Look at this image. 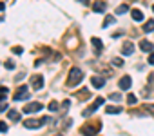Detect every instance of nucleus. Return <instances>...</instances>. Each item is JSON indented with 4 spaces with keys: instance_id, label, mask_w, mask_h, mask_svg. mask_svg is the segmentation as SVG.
I'll return each mask as SVG.
<instances>
[{
    "instance_id": "9b49d317",
    "label": "nucleus",
    "mask_w": 154,
    "mask_h": 136,
    "mask_svg": "<svg viewBox=\"0 0 154 136\" xmlns=\"http://www.w3.org/2000/svg\"><path fill=\"white\" fill-rule=\"evenodd\" d=\"M91 84H93V87L102 89V87L105 85V80H103V76H93V78H91Z\"/></svg>"
},
{
    "instance_id": "5701e85b",
    "label": "nucleus",
    "mask_w": 154,
    "mask_h": 136,
    "mask_svg": "<svg viewBox=\"0 0 154 136\" xmlns=\"http://www.w3.org/2000/svg\"><path fill=\"white\" fill-rule=\"evenodd\" d=\"M112 102H120L122 100V96H120V93H111V96H109Z\"/></svg>"
},
{
    "instance_id": "20e7f679",
    "label": "nucleus",
    "mask_w": 154,
    "mask_h": 136,
    "mask_svg": "<svg viewBox=\"0 0 154 136\" xmlns=\"http://www.w3.org/2000/svg\"><path fill=\"white\" fill-rule=\"evenodd\" d=\"M100 122L98 123H89V125H85L84 129H82V134L84 136H94V134H98L100 132Z\"/></svg>"
},
{
    "instance_id": "f3484780",
    "label": "nucleus",
    "mask_w": 154,
    "mask_h": 136,
    "mask_svg": "<svg viewBox=\"0 0 154 136\" xmlns=\"http://www.w3.org/2000/svg\"><path fill=\"white\" fill-rule=\"evenodd\" d=\"M91 42H93L94 49H98V51H102V49H103V44H102V40H100V38H96V36H94V38H91Z\"/></svg>"
},
{
    "instance_id": "39448f33",
    "label": "nucleus",
    "mask_w": 154,
    "mask_h": 136,
    "mask_svg": "<svg viewBox=\"0 0 154 136\" xmlns=\"http://www.w3.org/2000/svg\"><path fill=\"white\" fill-rule=\"evenodd\" d=\"M27 96H29L27 85H20V87L17 89V93H15V100H17V102H22V100H26Z\"/></svg>"
},
{
    "instance_id": "aec40b11",
    "label": "nucleus",
    "mask_w": 154,
    "mask_h": 136,
    "mask_svg": "<svg viewBox=\"0 0 154 136\" xmlns=\"http://www.w3.org/2000/svg\"><path fill=\"white\" fill-rule=\"evenodd\" d=\"M127 11H129V6H127V4H122V6H118V9H116L118 15H123V13H127Z\"/></svg>"
},
{
    "instance_id": "4468645a",
    "label": "nucleus",
    "mask_w": 154,
    "mask_h": 136,
    "mask_svg": "<svg viewBox=\"0 0 154 136\" xmlns=\"http://www.w3.org/2000/svg\"><path fill=\"white\" fill-rule=\"evenodd\" d=\"M8 118H9L11 122H18V120H20V113L15 111V109H11V111L8 113Z\"/></svg>"
},
{
    "instance_id": "f257e3e1",
    "label": "nucleus",
    "mask_w": 154,
    "mask_h": 136,
    "mask_svg": "<svg viewBox=\"0 0 154 136\" xmlns=\"http://www.w3.org/2000/svg\"><path fill=\"white\" fill-rule=\"evenodd\" d=\"M82 80H84V71L80 69V67H72V69L69 71V75H67V85L69 87H76Z\"/></svg>"
},
{
    "instance_id": "9d476101",
    "label": "nucleus",
    "mask_w": 154,
    "mask_h": 136,
    "mask_svg": "<svg viewBox=\"0 0 154 136\" xmlns=\"http://www.w3.org/2000/svg\"><path fill=\"white\" fill-rule=\"evenodd\" d=\"M140 49H141L143 53H150V51L154 49V44L149 42V40H141V42H140Z\"/></svg>"
},
{
    "instance_id": "c9c22d12",
    "label": "nucleus",
    "mask_w": 154,
    "mask_h": 136,
    "mask_svg": "<svg viewBox=\"0 0 154 136\" xmlns=\"http://www.w3.org/2000/svg\"><path fill=\"white\" fill-rule=\"evenodd\" d=\"M56 136H62V134H56Z\"/></svg>"
},
{
    "instance_id": "dca6fc26",
    "label": "nucleus",
    "mask_w": 154,
    "mask_h": 136,
    "mask_svg": "<svg viewBox=\"0 0 154 136\" xmlns=\"http://www.w3.org/2000/svg\"><path fill=\"white\" fill-rule=\"evenodd\" d=\"M109 114H118V113H122V107H118V105H107V109H105Z\"/></svg>"
},
{
    "instance_id": "393cba45",
    "label": "nucleus",
    "mask_w": 154,
    "mask_h": 136,
    "mask_svg": "<svg viewBox=\"0 0 154 136\" xmlns=\"http://www.w3.org/2000/svg\"><path fill=\"white\" fill-rule=\"evenodd\" d=\"M4 65H6V69H13V67H15V62H13V60H6Z\"/></svg>"
},
{
    "instance_id": "f03ea898",
    "label": "nucleus",
    "mask_w": 154,
    "mask_h": 136,
    "mask_svg": "<svg viewBox=\"0 0 154 136\" xmlns=\"http://www.w3.org/2000/svg\"><path fill=\"white\" fill-rule=\"evenodd\" d=\"M49 122V118L45 116V118H42V120H36V118H29V120H26L24 122V127L26 129H38V127H42L44 123H47Z\"/></svg>"
},
{
    "instance_id": "c85d7f7f",
    "label": "nucleus",
    "mask_w": 154,
    "mask_h": 136,
    "mask_svg": "<svg viewBox=\"0 0 154 136\" xmlns=\"http://www.w3.org/2000/svg\"><path fill=\"white\" fill-rule=\"evenodd\" d=\"M62 107H63V109H69V107H71V102H69V100H65V102L62 104Z\"/></svg>"
},
{
    "instance_id": "473e14b6",
    "label": "nucleus",
    "mask_w": 154,
    "mask_h": 136,
    "mask_svg": "<svg viewBox=\"0 0 154 136\" xmlns=\"http://www.w3.org/2000/svg\"><path fill=\"white\" fill-rule=\"evenodd\" d=\"M4 8H6V6H4L2 2H0V11H4Z\"/></svg>"
},
{
    "instance_id": "a878e982",
    "label": "nucleus",
    "mask_w": 154,
    "mask_h": 136,
    "mask_svg": "<svg viewBox=\"0 0 154 136\" xmlns=\"http://www.w3.org/2000/svg\"><path fill=\"white\" fill-rule=\"evenodd\" d=\"M13 53H15V54H22V53H24V49L17 45V47H13Z\"/></svg>"
},
{
    "instance_id": "1a4fd4ad",
    "label": "nucleus",
    "mask_w": 154,
    "mask_h": 136,
    "mask_svg": "<svg viewBox=\"0 0 154 136\" xmlns=\"http://www.w3.org/2000/svg\"><path fill=\"white\" fill-rule=\"evenodd\" d=\"M93 9H94V13H103L107 9V4L103 2V0H96V2L93 4Z\"/></svg>"
},
{
    "instance_id": "412c9836",
    "label": "nucleus",
    "mask_w": 154,
    "mask_h": 136,
    "mask_svg": "<svg viewBox=\"0 0 154 136\" xmlns=\"http://www.w3.org/2000/svg\"><path fill=\"white\" fill-rule=\"evenodd\" d=\"M47 109H49L51 113H56V111H58V102H54V100H53V102L47 105Z\"/></svg>"
},
{
    "instance_id": "2eb2a0df",
    "label": "nucleus",
    "mask_w": 154,
    "mask_h": 136,
    "mask_svg": "<svg viewBox=\"0 0 154 136\" xmlns=\"http://www.w3.org/2000/svg\"><path fill=\"white\" fill-rule=\"evenodd\" d=\"M116 20H114V17L112 15H107L105 18H103V24H102V27H109V26H112Z\"/></svg>"
},
{
    "instance_id": "cd10ccee",
    "label": "nucleus",
    "mask_w": 154,
    "mask_h": 136,
    "mask_svg": "<svg viewBox=\"0 0 154 136\" xmlns=\"http://www.w3.org/2000/svg\"><path fill=\"white\" fill-rule=\"evenodd\" d=\"M143 109H147V111H150V114H154V105L147 104V105H143Z\"/></svg>"
},
{
    "instance_id": "b1692460",
    "label": "nucleus",
    "mask_w": 154,
    "mask_h": 136,
    "mask_svg": "<svg viewBox=\"0 0 154 136\" xmlns=\"http://www.w3.org/2000/svg\"><path fill=\"white\" fill-rule=\"evenodd\" d=\"M112 65L122 67V65H123V60H122V58H112Z\"/></svg>"
},
{
    "instance_id": "c756f323",
    "label": "nucleus",
    "mask_w": 154,
    "mask_h": 136,
    "mask_svg": "<svg viewBox=\"0 0 154 136\" xmlns=\"http://www.w3.org/2000/svg\"><path fill=\"white\" fill-rule=\"evenodd\" d=\"M149 63H150V65H154V54H150V56H149Z\"/></svg>"
},
{
    "instance_id": "bb28decb",
    "label": "nucleus",
    "mask_w": 154,
    "mask_h": 136,
    "mask_svg": "<svg viewBox=\"0 0 154 136\" xmlns=\"http://www.w3.org/2000/svg\"><path fill=\"white\" fill-rule=\"evenodd\" d=\"M8 131V125H6V122H0V132H6Z\"/></svg>"
},
{
    "instance_id": "f704fd0d",
    "label": "nucleus",
    "mask_w": 154,
    "mask_h": 136,
    "mask_svg": "<svg viewBox=\"0 0 154 136\" xmlns=\"http://www.w3.org/2000/svg\"><path fill=\"white\" fill-rule=\"evenodd\" d=\"M152 11H154V6H152Z\"/></svg>"
},
{
    "instance_id": "6e6552de",
    "label": "nucleus",
    "mask_w": 154,
    "mask_h": 136,
    "mask_svg": "<svg viewBox=\"0 0 154 136\" xmlns=\"http://www.w3.org/2000/svg\"><path fill=\"white\" fill-rule=\"evenodd\" d=\"M118 85H120V89H123V91H125V89H131V85H132V78H131L129 75H127V76H122Z\"/></svg>"
},
{
    "instance_id": "423d86ee",
    "label": "nucleus",
    "mask_w": 154,
    "mask_h": 136,
    "mask_svg": "<svg viewBox=\"0 0 154 136\" xmlns=\"http://www.w3.org/2000/svg\"><path fill=\"white\" fill-rule=\"evenodd\" d=\"M44 109V104L40 102H31L27 105H24V113H40Z\"/></svg>"
},
{
    "instance_id": "ddd939ff",
    "label": "nucleus",
    "mask_w": 154,
    "mask_h": 136,
    "mask_svg": "<svg viewBox=\"0 0 154 136\" xmlns=\"http://www.w3.org/2000/svg\"><path fill=\"white\" fill-rule=\"evenodd\" d=\"M132 51H134V45H132L131 42H125L123 47H122V53H123V54H132Z\"/></svg>"
},
{
    "instance_id": "7c9ffc66",
    "label": "nucleus",
    "mask_w": 154,
    "mask_h": 136,
    "mask_svg": "<svg viewBox=\"0 0 154 136\" xmlns=\"http://www.w3.org/2000/svg\"><path fill=\"white\" fill-rule=\"evenodd\" d=\"M6 109H8V105H6V104H0V113L6 111Z\"/></svg>"
},
{
    "instance_id": "7ed1b4c3",
    "label": "nucleus",
    "mask_w": 154,
    "mask_h": 136,
    "mask_svg": "<svg viewBox=\"0 0 154 136\" xmlns=\"http://www.w3.org/2000/svg\"><path fill=\"white\" fill-rule=\"evenodd\" d=\"M103 104H105V98H100V96H98V98L93 102V105H91V107H87V109H85L82 114H84V116H91V114H93L94 111H98V109H100Z\"/></svg>"
},
{
    "instance_id": "a211bd4d",
    "label": "nucleus",
    "mask_w": 154,
    "mask_h": 136,
    "mask_svg": "<svg viewBox=\"0 0 154 136\" xmlns=\"http://www.w3.org/2000/svg\"><path fill=\"white\" fill-rule=\"evenodd\" d=\"M143 31H145V33L154 31V20H147V22H145V26H143Z\"/></svg>"
},
{
    "instance_id": "2f4dec72",
    "label": "nucleus",
    "mask_w": 154,
    "mask_h": 136,
    "mask_svg": "<svg viewBox=\"0 0 154 136\" xmlns=\"http://www.w3.org/2000/svg\"><path fill=\"white\" fill-rule=\"evenodd\" d=\"M78 2H84V6H89V0H78Z\"/></svg>"
},
{
    "instance_id": "f8f14e48",
    "label": "nucleus",
    "mask_w": 154,
    "mask_h": 136,
    "mask_svg": "<svg viewBox=\"0 0 154 136\" xmlns=\"http://www.w3.org/2000/svg\"><path fill=\"white\" fill-rule=\"evenodd\" d=\"M131 17H132L134 22H141V20H143V11H141V9H132V11H131Z\"/></svg>"
},
{
    "instance_id": "4be33fe9",
    "label": "nucleus",
    "mask_w": 154,
    "mask_h": 136,
    "mask_svg": "<svg viewBox=\"0 0 154 136\" xmlns=\"http://www.w3.org/2000/svg\"><path fill=\"white\" fill-rule=\"evenodd\" d=\"M136 102H138V100H136L134 94H127V104H129V105H134Z\"/></svg>"
},
{
    "instance_id": "0eeeda50",
    "label": "nucleus",
    "mask_w": 154,
    "mask_h": 136,
    "mask_svg": "<svg viewBox=\"0 0 154 136\" xmlns=\"http://www.w3.org/2000/svg\"><path fill=\"white\" fill-rule=\"evenodd\" d=\"M29 82H31V87L33 89H42L44 87V76L42 75H33Z\"/></svg>"
},
{
    "instance_id": "72a5a7b5",
    "label": "nucleus",
    "mask_w": 154,
    "mask_h": 136,
    "mask_svg": "<svg viewBox=\"0 0 154 136\" xmlns=\"http://www.w3.org/2000/svg\"><path fill=\"white\" fill-rule=\"evenodd\" d=\"M0 22H2V17H0Z\"/></svg>"
},
{
    "instance_id": "6ab92c4d",
    "label": "nucleus",
    "mask_w": 154,
    "mask_h": 136,
    "mask_svg": "<svg viewBox=\"0 0 154 136\" xmlns=\"http://www.w3.org/2000/svg\"><path fill=\"white\" fill-rule=\"evenodd\" d=\"M8 93H9V89H8V87H0V102H4V100H6Z\"/></svg>"
}]
</instances>
